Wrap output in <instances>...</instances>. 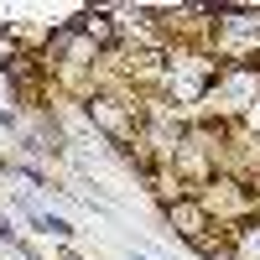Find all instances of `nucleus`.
Returning a JSON list of instances; mask_svg holds the SVG:
<instances>
[{
	"label": "nucleus",
	"mask_w": 260,
	"mask_h": 260,
	"mask_svg": "<svg viewBox=\"0 0 260 260\" xmlns=\"http://www.w3.org/2000/svg\"><path fill=\"white\" fill-rule=\"evenodd\" d=\"M198 198H203V208L213 213V224H219V229H229V224L250 219V213H260V187H255L250 177H240V172H229V167L198 192Z\"/></svg>",
	"instance_id": "obj_1"
},
{
	"label": "nucleus",
	"mask_w": 260,
	"mask_h": 260,
	"mask_svg": "<svg viewBox=\"0 0 260 260\" xmlns=\"http://www.w3.org/2000/svg\"><path fill=\"white\" fill-rule=\"evenodd\" d=\"M161 219H167V229H172V240H182L187 250H198L203 240L224 234L219 224H213V213L203 208V198H198V192H187V198H172V203H161Z\"/></svg>",
	"instance_id": "obj_2"
},
{
	"label": "nucleus",
	"mask_w": 260,
	"mask_h": 260,
	"mask_svg": "<svg viewBox=\"0 0 260 260\" xmlns=\"http://www.w3.org/2000/svg\"><path fill=\"white\" fill-rule=\"evenodd\" d=\"M224 245H229L234 260H260V213H250V219H240V224H229V229H224Z\"/></svg>",
	"instance_id": "obj_3"
},
{
	"label": "nucleus",
	"mask_w": 260,
	"mask_h": 260,
	"mask_svg": "<svg viewBox=\"0 0 260 260\" xmlns=\"http://www.w3.org/2000/svg\"><path fill=\"white\" fill-rule=\"evenodd\" d=\"M0 245H11V250H16V245H21V234H16V229H11V219H6V213H0Z\"/></svg>",
	"instance_id": "obj_4"
},
{
	"label": "nucleus",
	"mask_w": 260,
	"mask_h": 260,
	"mask_svg": "<svg viewBox=\"0 0 260 260\" xmlns=\"http://www.w3.org/2000/svg\"><path fill=\"white\" fill-rule=\"evenodd\" d=\"M0 130H21V125H16V115H11V110H0Z\"/></svg>",
	"instance_id": "obj_5"
},
{
	"label": "nucleus",
	"mask_w": 260,
	"mask_h": 260,
	"mask_svg": "<svg viewBox=\"0 0 260 260\" xmlns=\"http://www.w3.org/2000/svg\"><path fill=\"white\" fill-rule=\"evenodd\" d=\"M57 260H83V255H78L73 245H57Z\"/></svg>",
	"instance_id": "obj_6"
}]
</instances>
